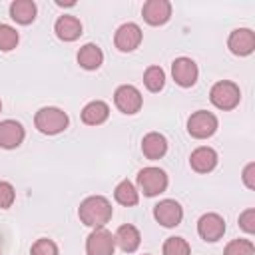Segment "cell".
I'll use <instances>...</instances> for the list:
<instances>
[{
    "label": "cell",
    "mask_w": 255,
    "mask_h": 255,
    "mask_svg": "<svg viewBox=\"0 0 255 255\" xmlns=\"http://www.w3.org/2000/svg\"><path fill=\"white\" fill-rule=\"evenodd\" d=\"M78 217L88 227H104L112 219V203L104 195H90L80 203Z\"/></svg>",
    "instance_id": "1"
},
{
    "label": "cell",
    "mask_w": 255,
    "mask_h": 255,
    "mask_svg": "<svg viewBox=\"0 0 255 255\" xmlns=\"http://www.w3.org/2000/svg\"><path fill=\"white\" fill-rule=\"evenodd\" d=\"M68 114L60 108H54V106H46V108H40L34 116V126L38 128V131L46 133V135H56V133H62L66 128H68Z\"/></svg>",
    "instance_id": "2"
},
{
    "label": "cell",
    "mask_w": 255,
    "mask_h": 255,
    "mask_svg": "<svg viewBox=\"0 0 255 255\" xmlns=\"http://www.w3.org/2000/svg\"><path fill=\"white\" fill-rule=\"evenodd\" d=\"M209 100L217 110H233L241 100L239 86L229 82V80H219L211 86Z\"/></svg>",
    "instance_id": "3"
},
{
    "label": "cell",
    "mask_w": 255,
    "mask_h": 255,
    "mask_svg": "<svg viewBox=\"0 0 255 255\" xmlns=\"http://www.w3.org/2000/svg\"><path fill=\"white\" fill-rule=\"evenodd\" d=\"M167 183H169L167 173L159 167L149 165V167L139 169V173H137V185L143 191V195H147V197H155V195L163 193L167 189Z\"/></svg>",
    "instance_id": "4"
},
{
    "label": "cell",
    "mask_w": 255,
    "mask_h": 255,
    "mask_svg": "<svg viewBox=\"0 0 255 255\" xmlns=\"http://www.w3.org/2000/svg\"><path fill=\"white\" fill-rule=\"evenodd\" d=\"M187 131L195 139H207L217 131V118L207 110H197L187 120Z\"/></svg>",
    "instance_id": "5"
},
{
    "label": "cell",
    "mask_w": 255,
    "mask_h": 255,
    "mask_svg": "<svg viewBox=\"0 0 255 255\" xmlns=\"http://www.w3.org/2000/svg\"><path fill=\"white\" fill-rule=\"evenodd\" d=\"M114 104L122 114H137L141 110V92L131 84H122L114 92Z\"/></svg>",
    "instance_id": "6"
},
{
    "label": "cell",
    "mask_w": 255,
    "mask_h": 255,
    "mask_svg": "<svg viewBox=\"0 0 255 255\" xmlns=\"http://www.w3.org/2000/svg\"><path fill=\"white\" fill-rule=\"evenodd\" d=\"M116 239L106 227L94 229L86 239V253L88 255H114Z\"/></svg>",
    "instance_id": "7"
},
{
    "label": "cell",
    "mask_w": 255,
    "mask_h": 255,
    "mask_svg": "<svg viewBox=\"0 0 255 255\" xmlns=\"http://www.w3.org/2000/svg\"><path fill=\"white\" fill-rule=\"evenodd\" d=\"M141 38H143V32L137 24L133 22H128V24H122L116 34H114V44L120 52H133L139 44H141Z\"/></svg>",
    "instance_id": "8"
},
{
    "label": "cell",
    "mask_w": 255,
    "mask_h": 255,
    "mask_svg": "<svg viewBox=\"0 0 255 255\" xmlns=\"http://www.w3.org/2000/svg\"><path fill=\"white\" fill-rule=\"evenodd\" d=\"M153 217L163 227H175L183 219V207L175 199H161L153 207Z\"/></svg>",
    "instance_id": "9"
},
{
    "label": "cell",
    "mask_w": 255,
    "mask_h": 255,
    "mask_svg": "<svg viewBox=\"0 0 255 255\" xmlns=\"http://www.w3.org/2000/svg\"><path fill=\"white\" fill-rule=\"evenodd\" d=\"M171 76H173L175 84H179L181 88H191L197 82L199 70H197V64L191 58L181 56V58H175L173 64H171Z\"/></svg>",
    "instance_id": "10"
},
{
    "label": "cell",
    "mask_w": 255,
    "mask_h": 255,
    "mask_svg": "<svg viewBox=\"0 0 255 255\" xmlns=\"http://www.w3.org/2000/svg\"><path fill=\"white\" fill-rule=\"evenodd\" d=\"M197 233L203 241H217L225 233V221L219 213H203L197 221Z\"/></svg>",
    "instance_id": "11"
},
{
    "label": "cell",
    "mask_w": 255,
    "mask_h": 255,
    "mask_svg": "<svg viewBox=\"0 0 255 255\" xmlns=\"http://www.w3.org/2000/svg\"><path fill=\"white\" fill-rule=\"evenodd\" d=\"M227 48L235 56H249L255 50V34L249 28H237L227 38Z\"/></svg>",
    "instance_id": "12"
},
{
    "label": "cell",
    "mask_w": 255,
    "mask_h": 255,
    "mask_svg": "<svg viewBox=\"0 0 255 255\" xmlns=\"http://www.w3.org/2000/svg\"><path fill=\"white\" fill-rule=\"evenodd\" d=\"M141 16L149 26H163L171 18V4L167 0H147L141 8Z\"/></svg>",
    "instance_id": "13"
},
{
    "label": "cell",
    "mask_w": 255,
    "mask_h": 255,
    "mask_svg": "<svg viewBox=\"0 0 255 255\" xmlns=\"http://www.w3.org/2000/svg\"><path fill=\"white\" fill-rule=\"evenodd\" d=\"M24 128L16 120H2L0 122V147L4 149H16L24 141Z\"/></svg>",
    "instance_id": "14"
},
{
    "label": "cell",
    "mask_w": 255,
    "mask_h": 255,
    "mask_svg": "<svg viewBox=\"0 0 255 255\" xmlns=\"http://www.w3.org/2000/svg\"><path fill=\"white\" fill-rule=\"evenodd\" d=\"M189 165L197 173H209L217 165V153H215V149H211L207 145H201V147L193 149L191 155H189Z\"/></svg>",
    "instance_id": "15"
},
{
    "label": "cell",
    "mask_w": 255,
    "mask_h": 255,
    "mask_svg": "<svg viewBox=\"0 0 255 255\" xmlns=\"http://www.w3.org/2000/svg\"><path fill=\"white\" fill-rule=\"evenodd\" d=\"M114 239H116V245H120V249L126 251V253H133L139 247V243H141L139 229L135 225H131V223L120 225L116 235H114Z\"/></svg>",
    "instance_id": "16"
},
{
    "label": "cell",
    "mask_w": 255,
    "mask_h": 255,
    "mask_svg": "<svg viewBox=\"0 0 255 255\" xmlns=\"http://www.w3.org/2000/svg\"><path fill=\"white\" fill-rule=\"evenodd\" d=\"M54 32L62 42H74V40H78L82 36V24H80V20L76 16L64 14V16H60L56 20Z\"/></svg>",
    "instance_id": "17"
},
{
    "label": "cell",
    "mask_w": 255,
    "mask_h": 255,
    "mask_svg": "<svg viewBox=\"0 0 255 255\" xmlns=\"http://www.w3.org/2000/svg\"><path fill=\"white\" fill-rule=\"evenodd\" d=\"M141 151L147 159L155 161V159H161L165 153H167V139L157 133V131H149L147 135H143L141 139Z\"/></svg>",
    "instance_id": "18"
},
{
    "label": "cell",
    "mask_w": 255,
    "mask_h": 255,
    "mask_svg": "<svg viewBox=\"0 0 255 255\" xmlns=\"http://www.w3.org/2000/svg\"><path fill=\"white\" fill-rule=\"evenodd\" d=\"M108 116H110V108L102 100H92L82 108V122L88 126H100L108 120Z\"/></svg>",
    "instance_id": "19"
},
{
    "label": "cell",
    "mask_w": 255,
    "mask_h": 255,
    "mask_svg": "<svg viewBox=\"0 0 255 255\" xmlns=\"http://www.w3.org/2000/svg\"><path fill=\"white\" fill-rule=\"evenodd\" d=\"M36 4L32 0H16L10 4V18L16 22V24H22V26H28L36 20Z\"/></svg>",
    "instance_id": "20"
},
{
    "label": "cell",
    "mask_w": 255,
    "mask_h": 255,
    "mask_svg": "<svg viewBox=\"0 0 255 255\" xmlns=\"http://www.w3.org/2000/svg\"><path fill=\"white\" fill-rule=\"evenodd\" d=\"M78 64L84 68V70H98L104 62V52L96 46V44H84L80 50H78Z\"/></svg>",
    "instance_id": "21"
},
{
    "label": "cell",
    "mask_w": 255,
    "mask_h": 255,
    "mask_svg": "<svg viewBox=\"0 0 255 255\" xmlns=\"http://www.w3.org/2000/svg\"><path fill=\"white\" fill-rule=\"evenodd\" d=\"M114 199L120 203V205H126V207H131V205H137L139 201V191L135 189V185L129 181V179H124L116 185L114 189Z\"/></svg>",
    "instance_id": "22"
},
{
    "label": "cell",
    "mask_w": 255,
    "mask_h": 255,
    "mask_svg": "<svg viewBox=\"0 0 255 255\" xmlns=\"http://www.w3.org/2000/svg\"><path fill=\"white\" fill-rule=\"evenodd\" d=\"M143 84L149 92H159L165 86V72L159 66H149L143 74Z\"/></svg>",
    "instance_id": "23"
},
{
    "label": "cell",
    "mask_w": 255,
    "mask_h": 255,
    "mask_svg": "<svg viewBox=\"0 0 255 255\" xmlns=\"http://www.w3.org/2000/svg\"><path fill=\"white\" fill-rule=\"evenodd\" d=\"M223 255H255V245L249 239H231L225 245Z\"/></svg>",
    "instance_id": "24"
},
{
    "label": "cell",
    "mask_w": 255,
    "mask_h": 255,
    "mask_svg": "<svg viewBox=\"0 0 255 255\" xmlns=\"http://www.w3.org/2000/svg\"><path fill=\"white\" fill-rule=\"evenodd\" d=\"M20 36L16 32V28L8 26V24H0V50L2 52H10L18 46Z\"/></svg>",
    "instance_id": "25"
},
{
    "label": "cell",
    "mask_w": 255,
    "mask_h": 255,
    "mask_svg": "<svg viewBox=\"0 0 255 255\" xmlns=\"http://www.w3.org/2000/svg\"><path fill=\"white\" fill-rule=\"evenodd\" d=\"M163 255H191V247L183 237H167L163 243Z\"/></svg>",
    "instance_id": "26"
},
{
    "label": "cell",
    "mask_w": 255,
    "mask_h": 255,
    "mask_svg": "<svg viewBox=\"0 0 255 255\" xmlns=\"http://www.w3.org/2000/svg\"><path fill=\"white\" fill-rule=\"evenodd\" d=\"M30 255H58V245H56L52 239L42 237V239H38V241L32 245Z\"/></svg>",
    "instance_id": "27"
},
{
    "label": "cell",
    "mask_w": 255,
    "mask_h": 255,
    "mask_svg": "<svg viewBox=\"0 0 255 255\" xmlns=\"http://www.w3.org/2000/svg\"><path fill=\"white\" fill-rule=\"evenodd\" d=\"M14 199H16L14 185L8 183V181H0V209H8V207H12Z\"/></svg>",
    "instance_id": "28"
},
{
    "label": "cell",
    "mask_w": 255,
    "mask_h": 255,
    "mask_svg": "<svg viewBox=\"0 0 255 255\" xmlns=\"http://www.w3.org/2000/svg\"><path fill=\"white\" fill-rule=\"evenodd\" d=\"M239 227L245 233H255V209L249 207L239 215Z\"/></svg>",
    "instance_id": "29"
},
{
    "label": "cell",
    "mask_w": 255,
    "mask_h": 255,
    "mask_svg": "<svg viewBox=\"0 0 255 255\" xmlns=\"http://www.w3.org/2000/svg\"><path fill=\"white\" fill-rule=\"evenodd\" d=\"M253 173H255V163H247L245 169H243V183L249 187V189H255V179H253Z\"/></svg>",
    "instance_id": "30"
},
{
    "label": "cell",
    "mask_w": 255,
    "mask_h": 255,
    "mask_svg": "<svg viewBox=\"0 0 255 255\" xmlns=\"http://www.w3.org/2000/svg\"><path fill=\"white\" fill-rule=\"evenodd\" d=\"M0 112H2V100H0Z\"/></svg>",
    "instance_id": "31"
},
{
    "label": "cell",
    "mask_w": 255,
    "mask_h": 255,
    "mask_svg": "<svg viewBox=\"0 0 255 255\" xmlns=\"http://www.w3.org/2000/svg\"><path fill=\"white\" fill-rule=\"evenodd\" d=\"M145 255H149V253H145Z\"/></svg>",
    "instance_id": "32"
}]
</instances>
